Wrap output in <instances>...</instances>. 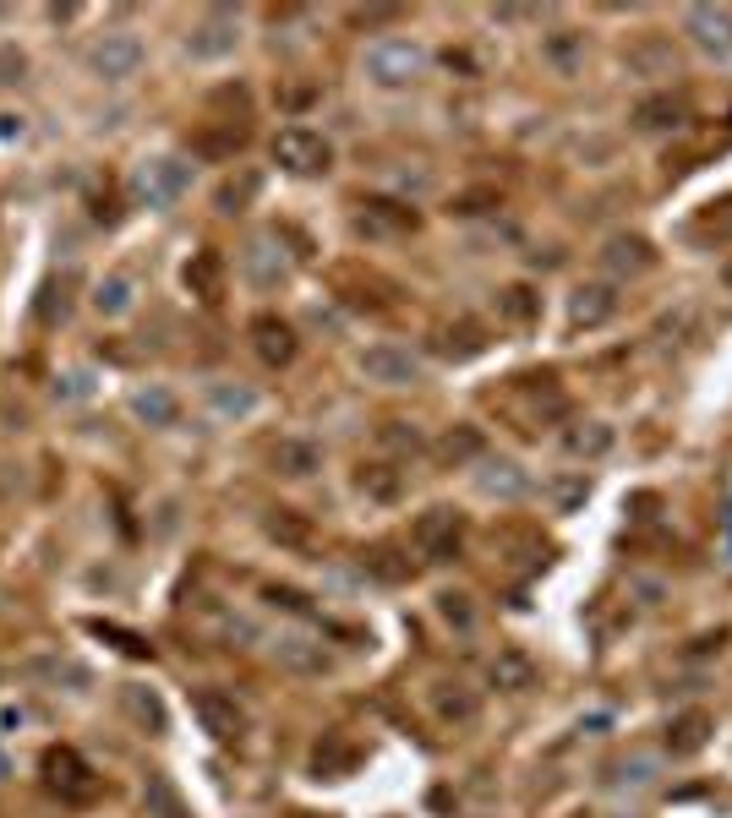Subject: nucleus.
Listing matches in <instances>:
<instances>
[{"instance_id":"1","label":"nucleus","mask_w":732,"mask_h":818,"mask_svg":"<svg viewBox=\"0 0 732 818\" xmlns=\"http://www.w3.org/2000/svg\"><path fill=\"white\" fill-rule=\"evenodd\" d=\"M192 191V164L176 159V153H153V159H137L132 175H127V196L148 213H164L176 208L181 196Z\"/></svg>"},{"instance_id":"2","label":"nucleus","mask_w":732,"mask_h":818,"mask_svg":"<svg viewBox=\"0 0 732 818\" xmlns=\"http://www.w3.org/2000/svg\"><path fill=\"white\" fill-rule=\"evenodd\" d=\"M427 44H415V39H404V33H389V39H372L367 50H361V71H367V82L372 88H410L415 77H427Z\"/></svg>"},{"instance_id":"3","label":"nucleus","mask_w":732,"mask_h":818,"mask_svg":"<svg viewBox=\"0 0 732 818\" xmlns=\"http://www.w3.org/2000/svg\"><path fill=\"white\" fill-rule=\"evenodd\" d=\"M142 61H148V50H142V39H137L132 28H110L88 50V71L99 82H132L137 71H142Z\"/></svg>"},{"instance_id":"4","label":"nucleus","mask_w":732,"mask_h":818,"mask_svg":"<svg viewBox=\"0 0 732 818\" xmlns=\"http://www.w3.org/2000/svg\"><path fill=\"white\" fill-rule=\"evenodd\" d=\"M235 50H241V11L208 6L198 22H192V33H187V55L192 61H224Z\"/></svg>"},{"instance_id":"5","label":"nucleus","mask_w":732,"mask_h":818,"mask_svg":"<svg viewBox=\"0 0 732 818\" xmlns=\"http://www.w3.org/2000/svg\"><path fill=\"white\" fill-rule=\"evenodd\" d=\"M44 786L71 802V808H82V802H93L99 797V775L88 769V758L77 754V748H50L44 754Z\"/></svg>"},{"instance_id":"6","label":"nucleus","mask_w":732,"mask_h":818,"mask_svg":"<svg viewBox=\"0 0 732 818\" xmlns=\"http://www.w3.org/2000/svg\"><path fill=\"white\" fill-rule=\"evenodd\" d=\"M273 159L290 170V175H329L333 164V148L323 131H307V127H284L273 137Z\"/></svg>"},{"instance_id":"7","label":"nucleus","mask_w":732,"mask_h":818,"mask_svg":"<svg viewBox=\"0 0 732 818\" xmlns=\"http://www.w3.org/2000/svg\"><path fill=\"white\" fill-rule=\"evenodd\" d=\"M410 541H415V552H421L427 563H454V557H460V541H465V524H460L454 507H427V513L415 518Z\"/></svg>"},{"instance_id":"8","label":"nucleus","mask_w":732,"mask_h":818,"mask_svg":"<svg viewBox=\"0 0 732 818\" xmlns=\"http://www.w3.org/2000/svg\"><path fill=\"white\" fill-rule=\"evenodd\" d=\"M355 372L378 387H410V382H421V355L404 344H367L355 355Z\"/></svg>"},{"instance_id":"9","label":"nucleus","mask_w":732,"mask_h":818,"mask_svg":"<svg viewBox=\"0 0 732 818\" xmlns=\"http://www.w3.org/2000/svg\"><path fill=\"white\" fill-rule=\"evenodd\" d=\"M683 33L705 61H732V11L728 6H689Z\"/></svg>"},{"instance_id":"10","label":"nucleus","mask_w":732,"mask_h":818,"mask_svg":"<svg viewBox=\"0 0 732 818\" xmlns=\"http://www.w3.org/2000/svg\"><path fill=\"white\" fill-rule=\"evenodd\" d=\"M273 660H279L284 671H295V677H323L333 666L329 644L312 638V633H279V638H273Z\"/></svg>"},{"instance_id":"11","label":"nucleus","mask_w":732,"mask_h":818,"mask_svg":"<svg viewBox=\"0 0 732 818\" xmlns=\"http://www.w3.org/2000/svg\"><path fill=\"white\" fill-rule=\"evenodd\" d=\"M241 273H247V284L252 290H279L284 279H290V256L279 246V235H258V241H247V252H241Z\"/></svg>"},{"instance_id":"12","label":"nucleus","mask_w":732,"mask_h":818,"mask_svg":"<svg viewBox=\"0 0 732 818\" xmlns=\"http://www.w3.org/2000/svg\"><path fill=\"white\" fill-rule=\"evenodd\" d=\"M192 709H198L202 731H208V737H219V743H235V737L247 731V709H241V704H235L230 693L202 688L198 698H192Z\"/></svg>"},{"instance_id":"13","label":"nucleus","mask_w":732,"mask_h":818,"mask_svg":"<svg viewBox=\"0 0 732 818\" xmlns=\"http://www.w3.org/2000/svg\"><path fill=\"white\" fill-rule=\"evenodd\" d=\"M475 492L492 503H520L531 492V481L514 458H475Z\"/></svg>"},{"instance_id":"14","label":"nucleus","mask_w":732,"mask_h":818,"mask_svg":"<svg viewBox=\"0 0 732 818\" xmlns=\"http://www.w3.org/2000/svg\"><path fill=\"white\" fill-rule=\"evenodd\" d=\"M601 267H606L612 279H640V273L656 267V252H651L645 235H612V241L601 246Z\"/></svg>"},{"instance_id":"15","label":"nucleus","mask_w":732,"mask_h":818,"mask_svg":"<svg viewBox=\"0 0 732 818\" xmlns=\"http://www.w3.org/2000/svg\"><path fill=\"white\" fill-rule=\"evenodd\" d=\"M252 350H258L263 366H290V361H295V327H290L284 316L263 312L252 322Z\"/></svg>"},{"instance_id":"16","label":"nucleus","mask_w":732,"mask_h":818,"mask_svg":"<svg viewBox=\"0 0 732 818\" xmlns=\"http://www.w3.org/2000/svg\"><path fill=\"white\" fill-rule=\"evenodd\" d=\"M355 224L367 235H410L415 230V208H404L394 196H367L361 213H355Z\"/></svg>"},{"instance_id":"17","label":"nucleus","mask_w":732,"mask_h":818,"mask_svg":"<svg viewBox=\"0 0 732 818\" xmlns=\"http://www.w3.org/2000/svg\"><path fill=\"white\" fill-rule=\"evenodd\" d=\"M121 709H127V720H132L137 731H148V737H164V731H170L164 698L153 688H142V683H127V688H121Z\"/></svg>"},{"instance_id":"18","label":"nucleus","mask_w":732,"mask_h":818,"mask_svg":"<svg viewBox=\"0 0 732 818\" xmlns=\"http://www.w3.org/2000/svg\"><path fill=\"white\" fill-rule=\"evenodd\" d=\"M132 415L142 426H153V432H170V426L181 421V398H176L164 382H148V387L132 393Z\"/></svg>"},{"instance_id":"19","label":"nucleus","mask_w":732,"mask_h":818,"mask_svg":"<svg viewBox=\"0 0 732 818\" xmlns=\"http://www.w3.org/2000/svg\"><path fill=\"white\" fill-rule=\"evenodd\" d=\"M618 316V290L612 284H580L574 295H569V322L574 327H601V322H612Z\"/></svg>"},{"instance_id":"20","label":"nucleus","mask_w":732,"mask_h":818,"mask_svg":"<svg viewBox=\"0 0 732 818\" xmlns=\"http://www.w3.org/2000/svg\"><path fill=\"white\" fill-rule=\"evenodd\" d=\"M208 410L219 421H252L263 410V398L247 387V382H208Z\"/></svg>"},{"instance_id":"21","label":"nucleus","mask_w":732,"mask_h":818,"mask_svg":"<svg viewBox=\"0 0 732 818\" xmlns=\"http://www.w3.org/2000/svg\"><path fill=\"white\" fill-rule=\"evenodd\" d=\"M541 61L552 65V71H563V77H574L585 65V33L580 28H552L541 39Z\"/></svg>"},{"instance_id":"22","label":"nucleus","mask_w":732,"mask_h":818,"mask_svg":"<svg viewBox=\"0 0 732 818\" xmlns=\"http://www.w3.org/2000/svg\"><path fill=\"white\" fill-rule=\"evenodd\" d=\"M273 469L279 475H290V481H307V475H318L323 469V447L307 437H284L273 447Z\"/></svg>"},{"instance_id":"23","label":"nucleus","mask_w":732,"mask_h":818,"mask_svg":"<svg viewBox=\"0 0 732 818\" xmlns=\"http://www.w3.org/2000/svg\"><path fill=\"white\" fill-rule=\"evenodd\" d=\"M355 492L367 497V503H400L404 497V475L394 469V464H361L355 469Z\"/></svg>"},{"instance_id":"24","label":"nucleus","mask_w":732,"mask_h":818,"mask_svg":"<svg viewBox=\"0 0 732 818\" xmlns=\"http://www.w3.org/2000/svg\"><path fill=\"white\" fill-rule=\"evenodd\" d=\"M137 306V279L132 273H104L99 284H93V312L99 316H127Z\"/></svg>"},{"instance_id":"25","label":"nucleus","mask_w":732,"mask_h":818,"mask_svg":"<svg viewBox=\"0 0 732 818\" xmlns=\"http://www.w3.org/2000/svg\"><path fill=\"white\" fill-rule=\"evenodd\" d=\"M181 279H187V290L202 295V301H219L224 295V256L219 252H192V262L181 267Z\"/></svg>"},{"instance_id":"26","label":"nucleus","mask_w":732,"mask_h":818,"mask_svg":"<svg viewBox=\"0 0 732 818\" xmlns=\"http://www.w3.org/2000/svg\"><path fill=\"white\" fill-rule=\"evenodd\" d=\"M683 115H689V104L678 93H656V99H640L634 104V127L640 131H672V127H683Z\"/></svg>"},{"instance_id":"27","label":"nucleus","mask_w":732,"mask_h":818,"mask_svg":"<svg viewBox=\"0 0 732 818\" xmlns=\"http://www.w3.org/2000/svg\"><path fill=\"white\" fill-rule=\"evenodd\" d=\"M432 715L443 720V726H470L475 720V693L465 683H438L432 688Z\"/></svg>"},{"instance_id":"28","label":"nucleus","mask_w":732,"mask_h":818,"mask_svg":"<svg viewBox=\"0 0 732 818\" xmlns=\"http://www.w3.org/2000/svg\"><path fill=\"white\" fill-rule=\"evenodd\" d=\"M705 737H711V715L689 709V715H678V720H672L666 748H672V754H700V748H705Z\"/></svg>"},{"instance_id":"29","label":"nucleus","mask_w":732,"mask_h":818,"mask_svg":"<svg viewBox=\"0 0 732 818\" xmlns=\"http://www.w3.org/2000/svg\"><path fill=\"white\" fill-rule=\"evenodd\" d=\"M438 617H443V628L475 633V606H470V595H460V589H443L438 595Z\"/></svg>"},{"instance_id":"30","label":"nucleus","mask_w":732,"mask_h":818,"mask_svg":"<svg viewBox=\"0 0 732 818\" xmlns=\"http://www.w3.org/2000/svg\"><path fill=\"white\" fill-rule=\"evenodd\" d=\"M531 677L535 671L520 649H503V655L492 660V683H498V688H531Z\"/></svg>"},{"instance_id":"31","label":"nucleus","mask_w":732,"mask_h":818,"mask_svg":"<svg viewBox=\"0 0 732 818\" xmlns=\"http://www.w3.org/2000/svg\"><path fill=\"white\" fill-rule=\"evenodd\" d=\"M498 306H503L509 322H535V316H541V295H535L531 284H509V290L498 295Z\"/></svg>"},{"instance_id":"32","label":"nucleus","mask_w":732,"mask_h":818,"mask_svg":"<svg viewBox=\"0 0 732 818\" xmlns=\"http://www.w3.org/2000/svg\"><path fill=\"white\" fill-rule=\"evenodd\" d=\"M268 535H273L279 546H307V541H312V529H307V518H295L290 507H279V513L268 518Z\"/></svg>"},{"instance_id":"33","label":"nucleus","mask_w":732,"mask_h":818,"mask_svg":"<svg viewBox=\"0 0 732 818\" xmlns=\"http://www.w3.org/2000/svg\"><path fill=\"white\" fill-rule=\"evenodd\" d=\"M258 186H263V181H258V170H247L241 181H224V186H219V213H241V208L258 196Z\"/></svg>"},{"instance_id":"34","label":"nucleus","mask_w":732,"mask_h":818,"mask_svg":"<svg viewBox=\"0 0 732 818\" xmlns=\"http://www.w3.org/2000/svg\"><path fill=\"white\" fill-rule=\"evenodd\" d=\"M732 241V196H722V202H711V213L694 224V241Z\"/></svg>"},{"instance_id":"35","label":"nucleus","mask_w":732,"mask_h":818,"mask_svg":"<svg viewBox=\"0 0 732 818\" xmlns=\"http://www.w3.org/2000/svg\"><path fill=\"white\" fill-rule=\"evenodd\" d=\"M142 802H148V814H159V818H187V808H181V797L170 791V780H148V791H142Z\"/></svg>"},{"instance_id":"36","label":"nucleus","mask_w":732,"mask_h":818,"mask_svg":"<svg viewBox=\"0 0 732 818\" xmlns=\"http://www.w3.org/2000/svg\"><path fill=\"white\" fill-rule=\"evenodd\" d=\"M606 447H612V432L596 426V421H591L585 432H569V453H580V458H601Z\"/></svg>"},{"instance_id":"37","label":"nucleus","mask_w":732,"mask_h":818,"mask_svg":"<svg viewBox=\"0 0 732 818\" xmlns=\"http://www.w3.org/2000/svg\"><path fill=\"white\" fill-rule=\"evenodd\" d=\"M651 780H656V758L651 754L623 758V764H618V786H634V791H640V786H651Z\"/></svg>"},{"instance_id":"38","label":"nucleus","mask_w":732,"mask_h":818,"mask_svg":"<svg viewBox=\"0 0 732 818\" xmlns=\"http://www.w3.org/2000/svg\"><path fill=\"white\" fill-rule=\"evenodd\" d=\"M475 350H481V333H475L470 322H460V327H449V333H443V355L465 361V355H475Z\"/></svg>"},{"instance_id":"39","label":"nucleus","mask_w":732,"mask_h":818,"mask_svg":"<svg viewBox=\"0 0 732 818\" xmlns=\"http://www.w3.org/2000/svg\"><path fill=\"white\" fill-rule=\"evenodd\" d=\"M56 398H67V404H82V398H93V372H67V377H56Z\"/></svg>"},{"instance_id":"40","label":"nucleus","mask_w":732,"mask_h":818,"mask_svg":"<svg viewBox=\"0 0 732 818\" xmlns=\"http://www.w3.org/2000/svg\"><path fill=\"white\" fill-rule=\"evenodd\" d=\"M443 458H454V464H460V458H481V437H475V432H449V442H443Z\"/></svg>"},{"instance_id":"41","label":"nucleus","mask_w":732,"mask_h":818,"mask_svg":"<svg viewBox=\"0 0 732 818\" xmlns=\"http://www.w3.org/2000/svg\"><path fill=\"white\" fill-rule=\"evenodd\" d=\"M367 567H372L378 578H389V584L410 573V563H400V552H389V546H383V552H372V557H367Z\"/></svg>"},{"instance_id":"42","label":"nucleus","mask_w":732,"mask_h":818,"mask_svg":"<svg viewBox=\"0 0 732 818\" xmlns=\"http://www.w3.org/2000/svg\"><path fill=\"white\" fill-rule=\"evenodd\" d=\"M268 600H273V606H284V612H295V617H307V612H312V600H307V595H295V589H268Z\"/></svg>"},{"instance_id":"43","label":"nucleus","mask_w":732,"mask_h":818,"mask_svg":"<svg viewBox=\"0 0 732 818\" xmlns=\"http://www.w3.org/2000/svg\"><path fill=\"white\" fill-rule=\"evenodd\" d=\"M93 633H104V638H116V644H121V649H127V655H148V644H142V638H137V633L104 628V623H99V628H93Z\"/></svg>"},{"instance_id":"44","label":"nucleus","mask_w":732,"mask_h":818,"mask_svg":"<svg viewBox=\"0 0 732 818\" xmlns=\"http://www.w3.org/2000/svg\"><path fill=\"white\" fill-rule=\"evenodd\" d=\"M22 55H17V50H0V82H17V77H22Z\"/></svg>"},{"instance_id":"45","label":"nucleus","mask_w":732,"mask_h":818,"mask_svg":"<svg viewBox=\"0 0 732 818\" xmlns=\"http://www.w3.org/2000/svg\"><path fill=\"white\" fill-rule=\"evenodd\" d=\"M6 775H11V764H6V754H0V780H6Z\"/></svg>"},{"instance_id":"46","label":"nucleus","mask_w":732,"mask_h":818,"mask_svg":"<svg viewBox=\"0 0 732 818\" xmlns=\"http://www.w3.org/2000/svg\"><path fill=\"white\" fill-rule=\"evenodd\" d=\"M722 279H728V290H732V262H728V267H722Z\"/></svg>"}]
</instances>
